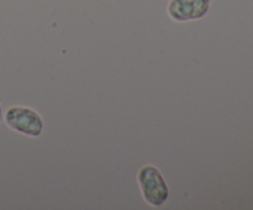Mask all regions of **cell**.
Here are the masks:
<instances>
[{
	"label": "cell",
	"instance_id": "6da1fadb",
	"mask_svg": "<svg viewBox=\"0 0 253 210\" xmlns=\"http://www.w3.org/2000/svg\"><path fill=\"white\" fill-rule=\"evenodd\" d=\"M137 183L141 194L147 204L161 207L169 197V189L162 173L153 165H145L137 173Z\"/></svg>",
	"mask_w": 253,
	"mask_h": 210
},
{
	"label": "cell",
	"instance_id": "7a4b0ae2",
	"mask_svg": "<svg viewBox=\"0 0 253 210\" xmlns=\"http://www.w3.org/2000/svg\"><path fill=\"white\" fill-rule=\"evenodd\" d=\"M4 120L7 127L29 137H39L43 130L41 115L29 106H10L5 111Z\"/></svg>",
	"mask_w": 253,
	"mask_h": 210
},
{
	"label": "cell",
	"instance_id": "3957f363",
	"mask_svg": "<svg viewBox=\"0 0 253 210\" xmlns=\"http://www.w3.org/2000/svg\"><path fill=\"white\" fill-rule=\"evenodd\" d=\"M210 4L211 0H169L167 12L174 21H194L208 14Z\"/></svg>",
	"mask_w": 253,
	"mask_h": 210
},
{
	"label": "cell",
	"instance_id": "277c9868",
	"mask_svg": "<svg viewBox=\"0 0 253 210\" xmlns=\"http://www.w3.org/2000/svg\"><path fill=\"white\" fill-rule=\"evenodd\" d=\"M2 119V108H1V104H0V120Z\"/></svg>",
	"mask_w": 253,
	"mask_h": 210
}]
</instances>
